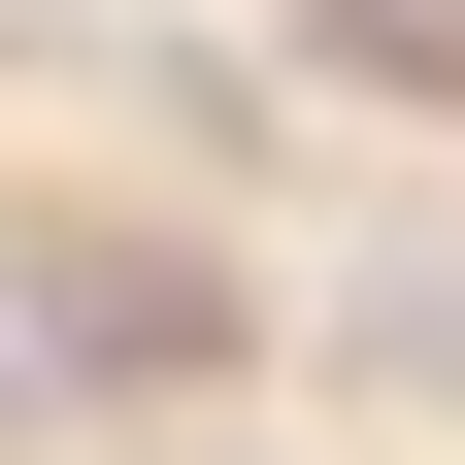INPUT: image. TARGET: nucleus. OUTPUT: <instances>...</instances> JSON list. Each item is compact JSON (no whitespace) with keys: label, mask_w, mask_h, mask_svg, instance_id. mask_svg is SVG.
I'll use <instances>...</instances> for the list:
<instances>
[{"label":"nucleus","mask_w":465,"mask_h":465,"mask_svg":"<svg viewBox=\"0 0 465 465\" xmlns=\"http://www.w3.org/2000/svg\"><path fill=\"white\" fill-rule=\"evenodd\" d=\"M67 366H134V399H166V366H232V266H166V232H67Z\"/></svg>","instance_id":"nucleus-1"},{"label":"nucleus","mask_w":465,"mask_h":465,"mask_svg":"<svg viewBox=\"0 0 465 465\" xmlns=\"http://www.w3.org/2000/svg\"><path fill=\"white\" fill-rule=\"evenodd\" d=\"M332 332H366L399 399H465V232H366V266H332Z\"/></svg>","instance_id":"nucleus-2"},{"label":"nucleus","mask_w":465,"mask_h":465,"mask_svg":"<svg viewBox=\"0 0 465 465\" xmlns=\"http://www.w3.org/2000/svg\"><path fill=\"white\" fill-rule=\"evenodd\" d=\"M332 67H399V100H465V0H332Z\"/></svg>","instance_id":"nucleus-3"}]
</instances>
